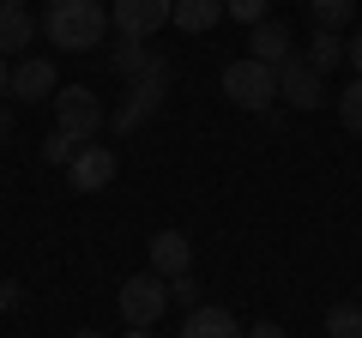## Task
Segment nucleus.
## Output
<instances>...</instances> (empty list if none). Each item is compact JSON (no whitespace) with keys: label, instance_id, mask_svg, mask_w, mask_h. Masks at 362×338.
Masks as SVG:
<instances>
[{"label":"nucleus","instance_id":"1","mask_svg":"<svg viewBox=\"0 0 362 338\" xmlns=\"http://www.w3.org/2000/svg\"><path fill=\"white\" fill-rule=\"evenodd\" d=\"M42 37L66 54H85L109 37V6L103 0H49L42 6Z\"/></svg>","mask_w":362,"mask_h":338},{"label":"nucleus","instance_id":"2","mask_svg":"<svg viewBox=\"0 0 362 338\" xmlns=\"http://www.w3.org/2000/svg\"><path fill=\"white\" fill-rule=\"evenodd\" d=\"M169 78H175V66H169V54L151 66V73L139 78V85H127V97H121V109L109 115V127L115 133H139V127H151L157 121V109L169 103Z\"/></svg>","mask_w":362,"mask_h":338},{"label":"nucleus","instance_id":"3","mask_svg":"<svg viewBox=\"0 0 362 338\" xmlns=\"http://www.w3.org/2000/svg\"><path fill=\"white\" fill-rule=\"evenodd\" d=\"M223 97H230L235 109H247V115H266V109L278 103V66L254 61V54L230 61L223 66Z\"/></svg>","mask_w":362,"mask_h":338},{"label":"nucleus","instance_id":"4","mask_svg":"<svg viewBox=\"0 0 362 338\" xmlns=\"http://www.w3.org/2000/svg\"><path fill=\"white\" fill-rule=\"evenodd\" d=\"M97 127H109L97 91H85V85H61V91H54V133H66L73 145H90Z\"/></svg>","mask_w":362,"mask_h":338},{"label":"nucleus","instance_id":"5","mask_svg":"<svg viewBox=\"0 0 362 338\" xmlns=\"http://www.w3.org/2000/svg\"><path fill=\"white\" fill-rule=\"evenodd\" d=\"M115 308H121V320H127V326H157V320H163V308H169V278L133 272L127 284H121Z\"/></svg>","mask_w":362,"mask_h":338},{"label":"nucleus","instance_id":"6","mask_svg":"<svg viewBox=\"0 0 362 338\" xmlns=\"http://www.w3.org/2000/svg\"><path fill=\"white\" fill-rule=\"evenodd\" d=\"M169 13H175V0H109V25L127 42H151L169 25Z\"/></svg>","mask_w":362,"mask_h":338},{"label":"nucleus","instance_id":"7","mask_svg":"<svg viewBox=\"0 0 362 338\" xmlns=\"http://www.w3.org/2000/svg\"><path fill=\"white\" fill-rule=\"evenodd\" d=\"M115 175H121V157L109 151V145H78L73 163H66V182H73L78 194H103Z\"/></svg>","mask_w":362,"mask_h":338},{"label":"nucleus","instance_id":"8","mask_svg":"<svg viewBox=\"0 0 362 338\" xmlns=\"http://www.w3.org/2000/svg\"><path fill=\"white\" fill-rule=\"evenodd\" d=\"M278 97H284L290 109H320L326 103V78L314 73L302 54H290V61L278 66Z\"/></svg>","mask_w":362,"mask_h":338},{"label":"nucleus","instance_id":"9","mask_svg":"<svg viewBox=\"0 0 362 338\" xmlns=\"http://www.w3.org/2000/svg\"><path fill=\"white\" fill-rule=\"evenodd\" d=\"M54 91H61L54 61H42V54L13 61V91H6V97H18V103H54Z\"/></svg>","mask_w":362,"mask_h":338},{"label":"nucleus","instance_id":"10","mask_svg":"<svg viewBox=\"0 0 362 338\" xmlns=\"http://www.w3.org/2000/svg\"><path fill=\"white\" fill-rule=\"evenodd\" d=\"M145 254H151V272H157V278L194 272V242H187L181 230H157L151 242H145Z\"/></svg>","mask_w":362,"mask_h":338},{"label":"nucleus","instance_id":"11","mask_svg":"<svg viewBox=\"0 0 362 338\" xmlns=\"http://www.w3.org/2000/svg\"><path fill=\"white\" fill-rule=\"evenodd\" d=\"M37 42V13L25 0H0V54H18Z\"/></svg>","mask_w":362,"mask_h":338},{"label":"nucleus","instance_id":"12","mask_svg":"<svg viewBox=\"0 0 362 338\" xmlns=\"http://www.w3.org/2000/svg\"><path fill=\"white\" fill-rule=\"evenodd\" d=\"M181 338H247V326L235 320L230 308H211V302H199V308L181 320Z\"/></svg>","mask_w":362,"mask_h":338},{"label":"nucleus","instance_id":"13","mask_svg":"<svg viewBox=\"0 0 362 338\" xmlns=\"http://www.w3.org/2000/svg\"><path fill=\"white\" fill-rule=\"evenodd\" d=\"M290 49H296V42H290V25H284V18H266V25L247 30V54H254V61H266V66H284Z\"/></svg>","mask_w":362,"mask_h":338},{"label":"nucleus","instance_id":"14","mask_svg":"<svg viewBox=\"0 0 362 338\" xmlns=\"http://www.w3.org/2000/svg\"><path fill=\"white\" fill-rule=\"evenodd\" d=\"M169 25L187 30V37H206V30H218V25H223V0H175Z\"/></svg>","mask_w":362,"mask_h":338},{"label":"nucleus","instance_id":"15","mask_svg":"<svg viewBox=\"0 0 362 338\" xmlns=\"http://www.w3.org/2000/svg\"><path fill=\"white\" fill-rule=\"evenodd\" d=\"M157 61H163V54H157V49H145V42H127V37H121L115 49H109V66H115V73L127 78V85H139V78L151 73Z\"/></svg>","mask_w":362,"mask_h":338},{"label":"nucleus","instance_id":"16","mask_svg":"<svg viewBox=\"0 0 362 338\" xmlns=\"http://www.w3.org/2000/svg\"><path fill=\"white\" fill-rule=\"evenodd\" d=\"M302 61H308L314 66V73H332V66L338 61H344V37H338V30H314V42H308V49H302Z\"/></svg>","mask_w":362,"mask_h":338},{"label":"nucleus","instance_id":"17","mask_svg":"<svg viewBox=\"0 0 362 338\" xmlns=\"http://www.w3.org/2000/svg\"><path fill=\"white\" fill-rule=\"evenodd\" d=\"M326 338H362V302H332L326 308Z\"/></svg>","mask_w":362,"mask_h":338},{"label":"nucleus","instance_id":"18","mask_svg":"<svg viewBox=\"0 0 362 338\" xmlns=\"http://www.w3.org/2000/svg\"><path fill=\"white\" fill-rule=\"evenodd\" d=\"M308 13H314V30H344L356 18V0H308Z\"/></svg>","mask_w":362,"mask_h":338},{"label":"nucleus","instance_id":"19","mask_svg":"<svg viewBox=\"0 0 362 338\" xmlns=\"http://www.w3.org/2000/svg\"><path fill=\"white\" fill-rule=\"evenodd\" d=\"M223 18H235V25H266L272 18V0H223Z\"/></svg>","mask_w":362,"mask_h":338},{"label":"nucleus","instance_id":"20","mask_svg":"<svg viewBox=\"0 0 362 338\" xmlns=\"http://www.w3.org/2000/svg\"><path fill=\"white\" fill-rule=\"evenodd\" d=\"M338 121H344L350 133H362V78H350L344 91H338Z\"/></svg>","mask_w":362,"mask_h":338},{"label":"nucleus","instance_id":"21","mask_svg":"<svg viewBox=\"0 0 362 338\" xmlns=\"http://www.w3.org/2000/svg\"><path fill=\"white\" fill-rule=\"evenodd\" d=\"M169 302H181V308L194 314V308H199V278H194V272H181V278H169Z\"/></svg>","mask_w":362,"mask_h":338},{"label":"nucleus","instance_id":"22","mask_svg":"<svg viewBox=\"0 0 362 338\" xmlns=\"http://www.w3.org/2000/svg\"><path fill=\"white\" fill-rule=\"evenodd\" d=\"M73 151H78V145L66 139V133H49V139H42V157H49V163H61V169L73 163Z\"/></svg>","mask_w":362,"mask_h":338},{"label":"nucleus","instance_id":"23","mask_svg":"<svg viewBox=\"0 0 362 338\" xmlns=\"http://www.w3.org/2000/svg\"><path fill=\"white\" fill-rule=\"evenodd\" d=\"M18 302H25V290H18L13 278H0V314H6V308H18Z\"/></svg>","mask_w":362,"mask_h":338},{"label":"nucleus","instance_id":"24","mask_svg":"<svg viewBox=\"0 0 362 338\" xmlns=\"http://www.w3.org/2000/svg\"><path fill=\"white\" fill-rule=\"evenodd\" d=\"M247 338H290V332L278 320H259V326H247Z\"/></svg>","mask_w":362,"mask_h":338},{"label":"nucleus","instance_id":"25","mask_svg":"<svg viewBox=\"0 0 362 338\" xmlns=\"http://www.w3.org/2000/svg\"><path fill=\"white\" fill-rule=\"evenodd\" d=\"M344 61L356 66V78H362V30H356V37H350V42H344Z\"/></svg>","mask_w":362,"mask_h":338},{"label":"nucleus","instance_id":"26","mask_svg":"<svg viewBox=\"0 0 362 338\" xmlns=\"http://www.w3.org/2000/svg\"><path fill=\"white\" fill-rule=\"evenodd\" d=\"M13 91V66H6V54H0V97Z\"/></svg>","mask_w":362,"mask_h":338},{"label":"nucleus","instance_id":"27","mask_svg":"<svg viewBox=\"0 0 362 338\" xmlns=\"http://www.w3.org/2000/svg\"><path fill=\"white\" fill-rule=\"evenodd\" d=\"M13 139V109H0V145Z\"/></svg>","mask_w":362,"mask_h":338},{"label":"nucleus","instance_id":"28","mask_svg":"<svg viewBox=\"0 0 362 338\" xmlns=\"http://www.w3.org/2000/svg\"><path fill=\"white\" fill-rule=\"evenodd\" d=\"M121 338H151V326H127V332H121Z\"/></svg>","mask_w":362,"mask_h":338},{"label":"nucleus","instance_id":"29","mask_svg":"<svg viewBox=\"0 0 362 338\" xmlns=\"http://www.w3.org/2000/svg\"><path fill=\"white\" fill-rule=\"evenodd\" d=\"M73 338H109V332H90V326H85V332H73Z\"/></svg>","mask_w":362,"mask_h":338}]
</instances>
